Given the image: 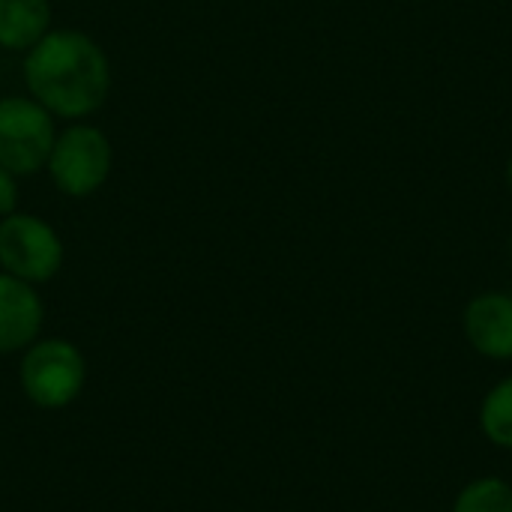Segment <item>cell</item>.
<instances>
[{"label": "cell", "instance_id": "cell-1", "mask_svg": "<svg viewBox=\"0 0 512 512\" xmlns=\"http://www.w3.org/2000/svg\"><path fill=\"white\" fill-rule=\"evenodd\" d=\"M24 87L54 120H87L111 93V60L81 30H48L24 54Z\"/></svg>", "mask_w": 512, "mask_h": 512}, {"label": "cell", "instance_id": "cell-2", "mask_svg": "<svg viewBox=\"0 0 512 512\" xmlns=\"http://www.w3.org/2000/svg\"><path fill=\"white\" fill-rule=\"evenodd\" d=\"M87 381V363L78 345L60 336L36 339L21 351L18 384L27 402L42 411H60L72 405Z\"/></svg>", "mask_w": 512, "mask_h": 512}, {"label": "cell", "instance_id": "cell-3", "mask_svg": "<svg viewBox=\"0 0 512 512\" xmlns=\"http://www.w3.org/2000/svg\"><path fill=\"white\" fill-rule=\"evenodd\" d=\"M111 165L114 147L108 135L93 123L75 120L63 132H57L45 171L60 195L81 201L105 186Z\"/></svg>", "mask_w": 512, "mask_h": 512}, {"label": "cell", "instance_id": "cell-4", "mask_svg": "<svg viewBox=\"0 0 512 512\" xmlns=\"http://www.w3.org/2000/svg\"><path fill=\"white\" fill-rule=\"evenodd\" d=\"M66 249L54 225L36 213H9L0 219V270L30 285L51 282L63 267Z\"/></svg>", "mask_w": 512, "mask_h": 512}, {"label": "cell", "instance_id": "cell-5", "mask_svg": "<svg viewBox=\"0 0 512 512\" xmlns=\"http://www.w3.org/2000/svg\"><path fill=\"white\" fill-rule=\"evenodd\" d=\"M54 138V117L33 96L0 99V165L15 177L45 171Z\"/></svg>", "mask_w": 512, "mask_h": 512}, {"label": "cell", "instance_id": "cell-6", "mask_svg": "<svg viewBox=\"0 0 512 512\" xmlns=\"http://www.w3.org/2000/svg\"><path fill=\"white\" fill-rule=\"evenodd\" d=\"M462 330L468 345L495 363L512 360V294L483 291L477 294L462 315Z\"/></svg>", "mask_w": 512, "mask_h": 512}, {"label": "cell", "instance_id": "cell-7", "mask_svg": "<svg viewBox=\"0 0 512 512\" xmlns=\"http://www.w3.org/2000/svg\"><path fill=\"white\" fill-rule=\"evenodd\" d=\"M45 324V306L36 285L0 270V354L30 348Z\"/></svg>", "mask_w": 512, "mask_h": 512}, {"label": "cell", "instance_id": "cell-8", "mask_svg": "<svg viewBox=\"0 0 512 512\" xmlns=\"http://www.w3.org/2000/svg\"><path fill=\"white\" fill-rule=\"evenodd\" d=\"M51 0H0V51L27 54L51 30Z\"/></svg>", "mask_w": 512, "mask_h": 512}, {"label": "cell", "instance_id": "cell-9", "mask_svg": "<svg viewBox=\"0 0 512 512\" xmlns=\"http://www.w3.org/2000/svg\"><path fill=\"white\" fill-rule=\"evenodd\" d=\"M480 432L489 444L512 450V375L498 381L480 402Z\"/></svg>", "mask_w": 512, "mask_h": 512}, {"label": "cell", "instance_id": "cell-10", "mask_svg": "<svg viewBox=\"0 0 512 512\" xmlns=\"http://www.w3.org/2000/svg\"><path fill=\"white\" fill-rule=\"evenodd\" d=\"M453 512H512V483L504 477H477L456 495Z\"/></svg>", "mask_w": 512, "mask_h": 512}, {"label": "cell", "instance_id": "cell-11", "mask_svg": "<svg viewBox=\"0 0 512 512\" xmlns=\"http://www.w3.org/2000/svg\"><path fill=\"white\" fill-rule=\"evenodd\" d=\"M18 210V177L0 165V219Z\"/></svg>", "mask_w": 512, "mask_h": 512}, {"label": "cell", "instance_id": "cell-12", "mask_svg": "<svg viewBox=\"0 0 512 512\" xmlns=\"http://www.w3.org/2000/svg\"><path fill=\"white\" fill-rule=\"evenodd\" d=\"M507 186H510V192H512V156H510V162H507Z\"/></svg>", "mask_w": 512, "mask_h": 512}]
</instances>
